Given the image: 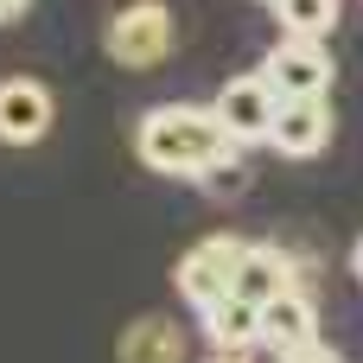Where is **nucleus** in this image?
I'll return each mask as SVG.
<instances>
[{"mask_svg": "<svg viewBox=\"0 0 363 363\" xmlns=\"http://www.w3.org/2000/svg\"><path fill=\"white\" fill-rule=\"evenodd\" d=\"M198 332L211 338V351H255L262 345V306H249V300H217V306H204L198 313Z\"/></svg>", "mask_w": 363, "mask_h": 363, "instance_id": "nucleus-11", "label": "nucleus"}, {"mask_svg": "<svg viewBox=\"0 0 363 363\" xmlns=\"http://www.w3.org/2000/svg\"><path fill=\"white\" fill-rule=\"evenodd\" d=\"M268 6H274V0H268Z\"/></svg>", "mask_w": 363, "mask_h": 363, "instance_id": "nucleus-17", "label": "nucleus"}, {"mask_svg": "<svg viewBox=\"0 0 363 363\" xmlns=\"http://www.w3.org/2000/svg\"><path fill=\"white\" fill-rule=\"evenodd\" d=\"M204 363H249V351H211Z\"/></svg>", "mask_w": 363, "mask_h": 363, "instance_id": "nucleus-14", "label": "nucleus"}, {"mask_svg": "<svg viewBox=\"0 0 363 363\" xmlns=\"http://www.w3.org/2000/svg\"><path fill=\"white\" fill-rule=\"evenodd\" d=\"M300 281H294V255L287 249H274V242H249V255H242V268H236V300H249V306H268V300H281V294H294Z\"/></svg>", "mask_w": 363, "mask_h": 363, "instance_id": "nucleus-8", "label": "nucleus"}, {"mask_svg": "<svg viewBox=\"0 0 363 363\" xmlns=\"http://www.w3.org/2000/svg\"><path fill=\"white\" fill-rule=\"evenodd\" d=\"M325 140H332V108L325 102H281L268 147H281L287 160H313V153H325Z\"/></svg>", "mask_w": 363, "mask_h": 363, "instance_id": "nucleus-9", "label": "nucleus"}, {"mask_svg": "<svg viewBox=\"0 0 363 363\" xmlns=\"http://www.w3.org/2000/svg\"><path fill=\"white\" fill-rule=\"evenodd\" d=\"M287 363H345L332 345H313V351H300V357H287Z\"/></svg>", "mask_w": 363, "mask_h": 363, "instance_id": "nucleus-13", "label": "nucleus"}, {"mask_svg": "<svg viewBox=\"0 0 363 363\" xmlns=\"http://www.w3.org/2000/svg\"><path fill=\"white\" fill-rule=\"evenodd\" d=\"M338 13H345V0H274L281 32H287V38H306V45H319V38L338 26Z\"/></svg>", "mask_w": 363, "mask_h": 363, "instance_id": "nucleus-12", "label": "nucleus"}, {"mask_svg": "<svg viewBox=\"0 0 363 363\" xmlns=\"http://www.w3.org/2000/svg\"><path fill=\"white\" fill-rule=\"evenodd\" d=\"M262 345L281 351V357L313 351V345H319V306H313L300 287L281 294V300H268V306H262Z\"/></svg>", "mask_w": 363, "mask_h": 363, "instance_id": "nucleus-7", "label": "nucleus"}, {"mask_svg": "<svg viewBox=\"0 0 363 363\" xmlns=\"http://www.w3.org/2000/svg\"><path fill=\"white\" fill-rule=\"evenodd\" d=\"M217 121L230 128V140L236 147H255V140H268L274 134V115H281V89L262 77V70H242V77H230L223 89H217Z\"/></svg>", "mask_w": 363, "mask_h": 363, "instance_id": "nucleus-4", "label": "nucleus"}, {"mask_svg": "<svg viewBox=\"0 0 363 363\" xmlns=\"http://www.w3.org/2000/svg\"><path fill=\"white\" fill-rule=\"evenodd\" d=\"M51 128V89L38 77H0V140L32 147Z\"/></svg>", "mask_w": 363, "mask_h": 363, "instance_id": "nucleus-6", "label": "nucleus"}, {"mask_svg": "<svg viewBox=\"0 0 363 363\" xmlns=\"http://www.w3.org/2000/svg\"><path fill=\"white\" fill-rule=\"evenodd\" d=\"M115 363H185V332H179V319H166V313L134 319V325L121 332V345H115Z\"/></svg>", "mask_w": 363, "mask_h": 363, "instance_id": "nucleus-10", "label": "nucleus"}, {"mask_svg": "<svg viewBox=\"0 0 363 363\" xmlns=\"http://www.w3.org/2000/svg\"><path fill=\"white\" fill-rule=\"evenodd\" d=\"M19 6H26V0H0V26H6V19H13Z\"/></svg>", "mask_w": 363, "mask_h": 363, "instance_id": "nucleus-15", "label": "nucleus"}, {"mask_svg": "<svg viewBox=\"0 0 363 363\" xmlns=\"http://www.w3.org/2000/svg\"><path fill=\"white\" fill-rule=\"evenodd\" d=\"M242 255H249V242H242V236H204V242H191V249L179 255V268H172V281H179V300H185L191 313H204V306L230 300Z\"/></svg>", "mask_w": 363, "mask_h": 363, "instance_id": "nucleus-2", "label": "nucleus"}, {"mask_svg": "<svg viewBox=\"0 0 363 363\" xmlns=\"http://www.w3.org/2000/svg\"><path fill=\"white\" fill-rule=\"evenodd\" d=\"M134 153H140V166H153L166 179H204L211 191H236L242 185V147L230 140L217 108H198V102L147 108L134 121Z\"/></svg>", "mask_w": 363, "mask_h": 363, "instance_id": "nucleus-1", "label": "nucleus"}, {"mask_svg": "<svg viewBox=\"0 0 363 363\" xmlns=\"http://www.w3.org/2000/svg\"><path fill=\"white\" fill-rule=\"evenodd\" d=\"M262 77L281 89V102H325V89H332V57H325V45L281 38V45L262 57Z\"/></svg>", "mask_w": 363, "mask_h": 363, "instance_id": "nucleus-5", "label": "nucleus"}, {"mask_svg": "<svg viewBox=\"0 0 363 363\" xmlns=\"http://www.w3.org/2000/svg\"><path fill=\"white\" fill-rule=\"evenodd\" d=\"M351 268H357V281H363V242H357V249H351Z\"/></svg>", "mask_w": 363, "mask_h": 363, "instance_id": "nucleus-16", "label": "nucleus"}, {"mask_svg": "<svg viewBox=\"0 0 363 363\" xmlns=\"http://www.w3.org/2000/svg\"><path fill=\"white\" fill-rule=\"evenodd\" d=\"M102 45H108V57L121 70H153L172 51V6L166 0H128V6H115Z\"/></svg>", "mask_w": 363, "mask_h": 363, "instance_id": "nucleus-3", "label": "nucleus"}]
</instances>
